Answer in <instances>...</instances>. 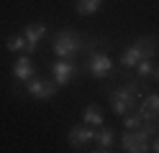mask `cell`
<instances>
[{
	"label": "cell",
	"mask_w": 159,
	"mask_h": 153,
	"mask_svg": "<svg viewBox=\"0 0 159 153\" xmlns=\"http://www.w3.org/2000/svg\"><path fill=\"white\" fill-rule=\"evenodd\" d=\"M154 77H157V82H159V66H157V69H154Z\"/></svg>",
	"instance_id": "obj_19"
},
{
	"label": "cell",
	"mask_w": 159,
	"mask_h": 153,
	"mask_svg": "<svg viewBox=\"0 0 159 153\" xmlns=\"http://www.w3.org/2000/svg\"><path fill=\"white\" fill-rule=\"evenodd\" d=\"M52 74H54V82H57V84L64 87V84H69L72 77L77 74V64H75L72 59H59V61L52 64Z\"/></svg>",
	"instance_id": "obj_5"
},
{
	"label": "cell",
	"mask_w": 159,
	"mask_h": 153,
	"mask_svg": "<svg viewBox=\"0 0 159 153\" xmlns=\"http://www.w3.org/2000/svg\"><path fill=\"white\" fill-rule=\"evenodd\" d=\"M139 84H144L141 79H131V82H126L123 87H118L111 92V110H113V115H126L128 110H136L139 105Z\"/></svg>",
	"instance_id": "obj_1"
},
{
	"label": "cell",
	"mask_w": 159,
	"mask_h": 153,
	"mask_svg": "<svg viewBox=\"0 0 159 153\" xmlns=\"http://www.w3.org/2000/svg\"><path fill=\"white\" fill-rule=\"evenodd\" d=\"M59 89L62 87L54 79H28V87H26V92L36 100H52Z\"/></svg>",
	"instance_id": "obj_4"
},
{
	"label": "cell",
	"mask_w": 159,
	"mask_h": 153,
	"mask_svg": "<svg viewBox=\"0 0 159 153\" xmlns=\"http://www.w3.org/2000/svg\"><path fill=\"white\" fill-rule=\"evenodd\" d=\"M152 151H154V153H159V135H157V138H154V143H152Z\"/></svg>",
	"instance_id": "obj_18"
},
{
	"label": "cell",
	"mask_w": 159,
	"mask_h": 153,
	"mask_svg": "<svg viewBox=\"0 0 159 153\" xmlns=\"http://www.w3.org/2000/svg\"><path fill=\"white\" fill-rule=\"evenodd\" d=\"M75 10L80 15H95L98 10H103V0H77Z\"/></svg>",
	"instance_id": "obj_12"
},
{
	"label": "cell",
	"mask_w": 159,
	"mask_h": 153,
	"mask_svg": "<svg viewBox=\"0 0 159 153\" xmlns=\"http://www.w3.org/2000/svg\"><path fill=\"white\" fill-rule=\"evenodd\" d=\"M5 49L13 51V54H18V51H28V41H26V36H8L5 38Z\"/></svg>",
	"instance_id": "obj_15"
},
{
	"label": "cell",
	"mask_w": 159,
	"mask_h": 153,
	"mask_svg": "<svg viewBox=\"0 0 159 153\" xmlns=\"http://www.w3.org/2000/svg\"><path fill=\"white\" fill-rule=\"evenodd\" d=\"M82 44H85L82 36H77L75 31H59L52 41V51L59 59H75L80 54V49H85Z\"/></svg>",
	"instance_id": "obj_2"
},
{
	"label": "cell",
	"mask_w": 159,
	"mask_h": 153,
	"mask_svg": "<svg viewBox=\"0 0 159 153\" xmlns=\"http://www.w3.org/2000/svg\"><path fill=\"white\" fill-rule=\"evenodd\" d=\"M34 74H36V66H34L31 56H18V59L13 61V77H16L18 82L34 79Z\"/></svg>",
	"instance_id": "obj_8"
},
{
	"label": "cell",
	"mask_w": 159,
	"mask_h": 153,
	"mask_svg": "<svg viewBox=\"0 0 159 153\" xmlns=\"http://www.w3.org/2000/svg\"><path fill=\"white\" fill-rule=\"evenodd\" d=\"M90 61L82 66V71H87L90 77H95V79H105V77H111L113 74V59L105 54V51H95V41H90Z\"/></svg>",
	"instance_id": "obj_3"
},
{
	"label": "cell",
	"mask_w": 159,
	"mask_h": 153,
	"mask_svg": "<svg viewBox=\"0 0 159 153\" xmlns=\"http://www.w3.org/2000/svg\"><path fill=\"white\" fill-rule=\"evenodd\" d=\"M141 125H144V120H141L139 112H136V115H128V117L123 120V128H126V130H139Z\"/></svg>",
	"instance_id": "obj_17"
},
{
	"label": "cell",
	"mask_w": 159,
	"mask_h": 153,
	"mask_svg": "<svg viewBox=\"0 0 159 153\" xmlns=\"http://www.w3.org/2000/svg\"><path fill=\"white\" fill-rule=\"evenodd\" d=\"M139 61H141V51H139V46L136 44H131L126 51H123V56H121V66H126V69H131V66H136Z\"/></svg>",
	"instance_id": "obj_13"
},
{
	"label": "cell",
	"mask_w": 159,
	"mask_h": 153,
	"mask_svg": "<svg viewBox=\"0 0 159 153\" xmlns=\"http://www.w3.org/2000/svg\"><path fill=\"white\" fill-rule=\"evenodd\" d=\"M154 59H141V61H139V64H136V74H139V79H146V77H152L154 74Z\"/></svg>",
	"instance_id": "obj_16"
},
{
	"label": "cell",
	"mask_w": 159,
	"mask_h": 153,
	"mask_svg": "<svg viewBox=\"0 0 159 153\" xmlns=\"http://www.w3.org/2000/svg\"><path fill=\"white\" fill-rule=\"evenodd\" d=\"M136 112L141 115L144 122L159 120V95H146V97L141 100V105H136Z\"/></svg>",
	"instance_id": "obj_7"
},
{
	"label": "cell",
	"mask_w": 159,
	"mask_h": 153,
	"mask_svg": "<svg viewBox=\"0 0 159 153\" xmlns=\"http://www.w3.org/2000/svg\"><path fill=\"white\" fill-rule=\"evenodd\" d=\"M134 44L139 46V51H141V59H154L157 51H159V41L154 36H141V38H136Z\"/></svg>",
	"instance_id": "obj_10"
},
{
	"label": "cell",
	"mask_w": 159,
	"mask_h": 153,
	"mask_svg": "<svg viewBox=\"0 0 159 153\" xmlns=\"http://www.w3.org/2000/svg\"><path fill=\"white\" fill-rule=\"evenodd\" d=\"M82 122H85V125H93V128H100V125H103V112L98 110V105H87V107H85Z\"/></svg>",
	"instance_id": "obj_14"
},
{
	"label": "cell",
	"mask_w": 159,
	"mask_h": 153,
	"mask_svg": "<svg viewBox=\"0 0 159 153\" xmlns=\"http://www.w3.org/2000/svg\"><path fill=\"white\" fill-rule=\"evenodd\" d=\"M23 36L28 41V54H34V51L39 49V41L46 36V26L44 23H28L26 31H23Z\"/></svg>",
	"instance_id": "obj_9"
},
{
	"label": "cell",
	"mask_w": 159,
	"mask_h": 153,
	"mask_svg": "<svg viewBox=\"0 0 159 153\" xmlns=\"http://www.w3.org/2000/svg\"><path fill=\"white\" fill-rule=\"evenodd\" d=\"M95 140H98V148H95V151L108 153V151L113 148V140H116V133H113V128H103V125H100V133L95 135Z\"/></svg>",
	"instance_id": "obj_11"
},
{
	"label": "cell",
	"mask_w": 159,
	"mask_h": 153,
	"mask_svg": "<svg viewBox=\"0 0 159 153\" xmlns=\"http://www.w3.org/2000/svg\"><path fill=\"white\" fill-rule=\"evenodd\" d=\"M95 135H98V133L93 130V125H85V122H82V125H77V128H72L67 133V140H69V146H72L75 151H80L85 143L95 140Z\"/></svg>",
	"instance_id": "obj_6"
}]
</instances>
